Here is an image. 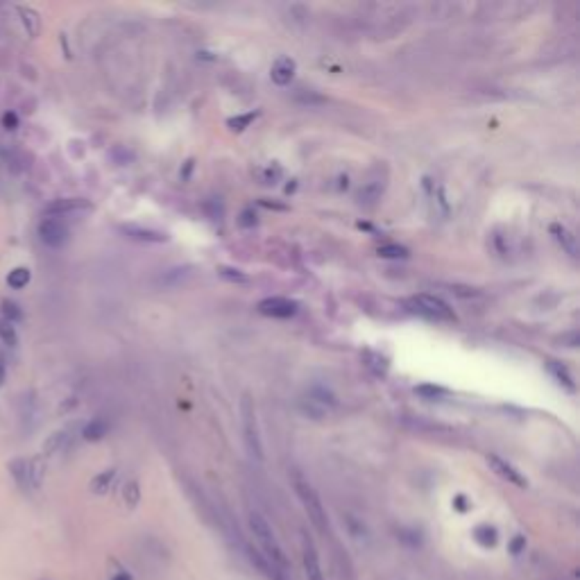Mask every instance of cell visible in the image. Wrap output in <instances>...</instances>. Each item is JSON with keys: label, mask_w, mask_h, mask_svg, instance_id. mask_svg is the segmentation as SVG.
<instances>
[{"label": "cell", "mask_w": 580, "mask_h": 580, "mask_svg": "<svg viewBox=\"0 0 580 580\" xmlns=\"http://www.w3.org/2000/svg\"><path fill=\"white\" fill-rule=\"evenodd\" d=\"M250 528L254 533V540L259 542V546H261L259 553L277 569L279 574L284 576L288 572V557H286L282 546H279L277 537L270 528V524H267L259 512H250Z\"/></svg>", "instance_id": "1"}, {"label": "cell", "mask_w": 580, "mask_h": 580, "mask_svg": "<svg viewBox=\"0 0 580 580\" xmlns=\"http://www.w3.org/2000/svg\"><path fill=\"white\" fill-rule=\"evenodd\" d=\"M293 483H295V492H297L299 501H302V506H304V510L308 514V519L313 521V526L322 535H327L329 533V519H327L325 508H322V501L318 497V492L313 490V485H310L306 478H302L299 474L293 476Z\"/></svg>", "instance_id": "2"}, {"label": "cell", "mask_w": 580, "mask_h": 580, "mask_svg": "<svg viewBox=\"0 0 580 580\" xmlns=\"http://www.w3.org/2000/svg\"><path fill=\"white\" fill-rule=\"evenodd\" d=\"M241 413H243V426H245V442L250 454L256 460H263V447H261V437H259V428H256V413L250 397H243L241 401Z\"/></svg>", "instance_id": "3"}, {"label": "cell", "mask_w": 580, "mask_h": 580, "mask_svg": "<svg viewBox=\"0 0 580 580\" xmlns=\"http://www.w3.org/2000/svg\"><path fill=\"white\" fill-rule=\"evenodd\" d=\"M39 238L44 245L52 247V250H59L68 241V224L64 222V218L46 216L39 222Z\"/></svg>", "instance_id": "4"}, {"label": "cell", "mask_w": 580, "mask_h": 580, "mask_svg": "<svg viewBox=\"0 0 580 580\" xmlns=\"http://www.w3.org/2000/svg\"><path fill=\"white\" fill-rule=\"evenodd\" d=\"M413 306L415 310H420V313L433 318V320H445V322H454L456 320V313L451 310L442 299L440 297H433V295H417L413 299Z\"/></svg>", "instance_id": "5"}, {"label": "cell", "mask_w": 580, "mask_h": 580, "mask_svg": "<svg viewBox=\"0 0 580 580\" xmlns=\"http://www.w3.org/2000/svg\"><path fill=\"white\" fill-rule=\"evenodd\" d=\"M259 310L270 318H293L297 313V304L286 297H267L259 304Z\"/></svg>", "instance_id": "6"}, {"label": "cell", "mask_w": 580, "mask_h": 580, "mask_svg": "<svg viewBox=\"0 0 580 580\" xmlns=\"http://www.w3.org/2000/svg\"><path fill=\"white\" fill-rule=\"evenodd\" d=\"M302 560H304V572H306V580H325V574H322L320 567V557L313 542L304 535L302 537Z\"/></svg>", "instance_id": "7"}, {"label": "cell", "mask_w": 580, "mask_h": 580, "mask_svg": "<svg viewBox=\"0 0 580 580\" xmlns=\"http://www.w3.org/2000/svg\"><path fill=\"white\" fill-rule=\"evenodd\" d=\"M488 465H490L494 471H497V474H499L503 481L512 483V485H517V488H526V485H528V481H526L510 463H506V460H503L501 456L490 454V456H488Z\"/></svg>", "instance_id": "8"}, {"label": "cell", "mask_w": 580, "mask_h": 580, "mask_svg": "<svg viewBox=\"0 0 580 580\" xmlns=\"http://www.w3.org/2000/svg\"><path fill=\"white\" fill-rule=\"evenodd\" d=\"M84 209H91V202L89 200H82V198H64V200H55L46 209V216H55V218H64L66 213H75V211H84Z\"/></svg>", "instance_id": "9"}, {"label": "cell", "mask_w": 580, "mask_h": 580, "mask_svg": "<svg viewBox=\"0 0 580 580\" xmlns=\"http://www.w3.org/2000/svg\"><path fill=\"white\" fill-rule=\"evenodd\" d=\"M9 474H12L14 483L23 490V492H35V483H32V474H30V460L28 458H16L9 463Z\"/></svg>", "instance_id": "10"}, {"label": "cell", "mask_w": 580, "mask_h": 580, "mask_svg": "<svg viewBox=\"0 0 580 580\" xmlns=\"http://www.w3.org/2000/svg\"><path fill=\"white\" fill-rule=\"evenodd\" d=\"M270 78L274 84H279V87H286V84H290V80L295 78V61L290 57H279L272 64Z\"/></svg>", "instance_id": "11"}, {"label": "cell", "mask_w": 580, "mask_h": 580, "mask_svg": "<svg viewBox=\"0 0 580 580\" xmlns=\"http://www.w3.org/2000/svg\"><path fill=\"white\" fill-rule=\"evenodd\" d=\"M551 234L555 236V241L562 245V250L569 256H578V238L572 229H567L564 224H551Z\"/></svg>", "instance_id": "12"}, {"label": "cell", "mask_w": 580, "mask_h": 580, "mask_svg": "<svg viewBox=\"0 0 580 580\" xmlns=\"http://www.w3.org/2000/svg\"><path fill=\"white\" fill-rule=\"evenodd\" d=\"M123 231L130 236V238L136 241H147V243H164L166 234L161 231H152V229H141V227H123Z\"/></svg>", "instance_id": "13"}, {"label": "cell", "mask_w": 580, "mask_h": 580, "mask_svg": "<svg viewBox=\"0 0 580 580\" xmlns=\"http://www.w3.org/2000/svg\"><path fill=\"white\" fill-rule=\"evenodd\" d=\"M18 14H20V20H23L25 30H28V35L37 37L39 35V28H41L39 14L35 12V9H30V7H18Z\"/></svg>", "instance_id": "14"}, {"label": "cell", "mask_w": 580, "mask_h": 580, "mask_svg": "<svg viewBox=\"0 0 580 580\" xmlns=\"http://www.w3.org/2000/svg\"><path fill=\"white\" fill-rule=\"evenodd\" d=\"M107 431H109V424L104 420H93L84 426L82 435H84V440H89V442H95V440H102L107 435Z\"/></svg>", "instance_id": "15"}, {"label": "cell", "mask_w": 580, "mask_h": 580, "mask_svg": "<svg viewBox=\"0 0 580 580\" xmlns=\"http://www.w3.org/2000/svg\"><path fill=\"white\" fill-rule=\"evenodd\" d=\"M30 279H32V272L28 270V267H14V270L7 274V286L14 288V290H20V288H25L30 284Z\"/></svg>", "instance_id": "16"}, {"label": "cell", "mask_w": 580, "mask_h": 580, "mask_svg": "<svg viewBox=\"0 0 580 580\" xmlns=\"http://www.w3.org/2000/svg\"><path fill=\"white\" fill-rule=\"evenodd\" d=\"M68 442V431H57V433H52L46 442H44V454L50 456V454H57V451H61L64 447H66Z\"/></svg>", "instance_id": "17"}, {"label": "cell", "mask_w": 580, "mask_h": 580, "mask_svg": "<svg viewBox=\"0 0 580 580\" xmlns=\"http://www.w3.org/2000/svg\"><path fill=\"white\" fill-rule=\"evenodd\" d=\"M116 478V469H107L102 474H98L93 481H91V492L93 494H104L107 490L111 488V483Z\"/></svg>", "instance_id": "18"}, {"label": "cell", "mask_w": 580, "mask_h": 580, "mask_svg": "<svg viewBox=\"0 0 580 580\" xmlns=\"http://www.w3.org/2000/svg\"><path fill=\"white\" fill-rule=\"evenodd\" d=\"M474 540L481 544V546H494L497 544V531L492 528V526H488V524H481L478 528L474 531Z\"/></svg>", "instance_id": "19"}, {"label": "cell", "mask_w": 580, "mask_h": 580, "mask_svg": "<svg viewBox=\"0 0 580 580\" xmlns=\"http://www.w3.org/2000/svg\"><path fill=\"white\" fill-rule=\"evenodd\" d=\"M123 501H125V506L130 508V510H134L136 506H138V501H141V488H138V483L136 481H130L125 485V490H123Z\"/></svg>", "instance_id": "20"}, {"label": "cell", "mask_w": 580, "mask_h": 580, "mask_svg": "<svg viewBox=\"0 0 580 580\" xmlns=\"http://www.w3.org/2000/svg\"><path fill=\"white\" fill-rule=\"evenodd\" d=\"M0 340L5 342L7 347H14L16 345V329H14V325L12 322H7V320H3L0 318Z\"/></svg>", "instance_id": "21"}, {"label": "cell", "mask_w": 580, "mask_h": 580, "mask_svg": "<svg viewBox=\"0 0 580 580\" xmlns=\"http://www.w3.org/2000/svg\"><path fill=\"white\" fill-rule=\"evenodd\" d=\"M379 256H383V259H406L408 250L401 245H383L379 247Z\"/></svg>", "instance_id": "22"}, {"label": "cell", "mask_w": 580, "mask_h": 580, "mask_svg": "<svg viewBox=\"0 0 580 580\" xmlns=\"http://www.w3.org/2000/svg\"><path fill=\"white\" fill-rule=\"evenodd\" d=\"M20 315H23V313H20L18 306L14 302H3V320L12 322V325H14L16 320H20Z\"/></svg>", "instance_id": "23"}, {"label": "cell", "mask_w": 580, "mask_h": 580, "mask_svg": "<svg viewBox=\"0 0 580 580\" xmlns=\"http://www.w3.org/2000/svg\"><path fill=\"white\" fill-rule=\"evenodd\" d=\"M254 118H256V114H245V116H238V118H231L229 127H231V130H236V132H241V130H245V127L254 121Z\"/></svg>", "instance_id": "24"}, {"label": "cell", "mask_w": 580, "mask_h": 580, "mask_svg": "<svg viewBox=\"0 0 580 580\" xmlns=\"http://www.w3.org/2000/svg\"><path fill=\"white\" fill-rule=\"evenodd\" d=\"M508 549H510V553H512V555H519V553L526 549V537H524V535L512 537V542H510Z\"/></svg>", "instance_id": "25"}, {"label": "cell", "mask_w": 580, "mask_h": 580, "mask_svg": "<svg viewBox=\"0 0 580 580\" xmlns=\"http://www.w3.org/2000/svg\"><path fill=\"white\" fill-rule=\"evenodd\" d=\"M551 370H553V372L557 374V379H560V383H567V385H569V390H574V383H572V379H569V374H567L564 370H560V368H557L555 363H551Z\"/></svg>", "instance_id": "26"}, {"label": "cell", "mask_w": 580, "mask_h": 580, "mask_svg": "<svg viewBox=\"0 0 580 580\" xmlns=\"http://www.w3.org/2000/svg\"><path fill=\"white\" fill-rule=\"evenodd\" d=\"M5 377H7V358H5V354L0 351V385L5 383Z\"/></svg>", "instance_id": "27"}, {"label": "cell", "mask_w": 580, "mask_h": 580, "mask_svg": "<svg viewBox=\"0 0 580 580\" xmlns=\"http://www.w3.org/2000/svg\"><path fill=\"white\" fill-rule=\"evenodd\" d=\"M3 123H5L7 130H14V127H16V116L14 114H5L3 116Z\"/></svg>", "instance_id": "28"}, {"label": "cell", "mask_w": 580, "mask_h": 580, "mask_svg": "<svg viewBox=\"0 0 580 580\" xmlns=\"http://www.w3.org/2000/svg\"><path fill=\"white\" fill-rule=\"evenodd\" d=\"M420 392H424V394L428 392V394H433V397H437V394H445V392L440 390V388H426V385H424V388H420Z\"/></svg>", "instance_id": "29"}, {"label": "cell", "mask_w": 580, "mask_h": 580, "mask_svg": "<svg viewBox=\"0 0 580 580\" xmlns=\"http://www.w3.org/2000/svg\"><path fill=\"white\" fill-rule=\"evenodd\" d=\"M111 580H132V576L130 574H116Z\"/></svg>", "instance_id": "30"}]
</instances>
